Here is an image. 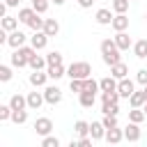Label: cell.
I'll list each match as a JSON object with an SVG mask.
<instances>
[{
    "label": "cell",
    "mask_w": 147,
    "mask_h": 147,
    "mask_svg": "<svg viewBox=\"0 0 147 147\" xmlns=\"http://www.w3.org/2000/svg\"><path fill=\"white\" fill-rule=\"evenodd\" d=\"M129 99H131V106H133V108H138V106H142V103L147 101L145 92H133V94H131Z\"/></svg>",
    "instance_id": "16"
},
{
    "label": "cell",
    "mask_w": 147,
    "mask_h": 147,
    "mask_svg": "<svg viewBox=\"0 0 147 147\" xmlns=\"http://www.w3.org/2000/svg\"><path fill=\"white\" fill-rule=\"evenodd\" d=\"M71 90L74 92H83L85 90V78H71Z\"/></svg>",
    "instance_id": "26"
},
{
    "label": "cell",
    "mask_w": 147,
    "mask_h": 147,
    "mask_svg": "<svg viewBox=\"0 0 147 147\" xmlns=\"http://www.w3.org/2000/svg\"><path fill=\"white\" fill-rule=\"evenodd\" d=\"M129 117H131V122H142L147 115H145V110H131Z\"/></svg>",
    "instance_id": "31"
},
{
    "label": "cell",
    "mask_w": 147,
    "mask_h": 147,
    "mask_svg": "<svg viewBox=\"0 0 147 147\" xmlns=\"http://www.w3.org/2000/svg\"><path fill=\"white\" fill-rule=\"evenodd\" d=\"M44 80H46V74H41L39 69H34V74H30V83L32 85H41Z\"/></svg>",
    "instance_id": "23"
},
{
    "label": "cell",
    "mask_w": 147,
    "mask_h": 147,
    "mask_svg": "<svg viewBox=\"0 0 147 147\" xmlns=\"http://www.w3.org/2000/svg\"><path fill=\"white\" fill-rule=\"evenodd\" d=\"M133 48H136V55H138V57H147V41H145V39L138 41Z\"/></svg>",
    "instance_id": "25"
},
{
    "label": "cell",
    "mask_w": 147,
    "mask_h": 147,
    "mask_svg": "<svg viewBox=\"0 0 147 147\" xmlns=\"http://www.w3.org/2000/svg\"><path fill=\"white\" fill-rule=\"evenodd\" d=\"M117 92H119V96H131L133 94V83L126 80V78H122V83L117 85Z\"/></svg>",
    "instance_id": "5"
},
{
    "label": "cell",
    "mask_w": 147,
    "mask_h": 147,
    "mask_svg": "<svg viewBox=\"0 0 147 147\" xmlns=\"http://www.w3.org/2000/svg\"><path fill=\"white\" fill-rule=\"evenodd\" d=\"M51 129H53V122H51L48 117H39V119L34 122V131H37V133H41V136H46Z\"/></svg>",
    "instance_id": "4"
},
{
    "label": "cell",
    "mask_w": 147,
    "mask_h": 147,
    "mask_svg": "<svg viewBox=\"0 0 147 147\" xmlns=\"http://www.w3.org/2000/svg\"><path fill=\"white\" fill-rule=\"evenodd\" d=\"M46 37H48L46 32H39V30H37V32L32 34V48H44V46H46Z\"/></svg>",
    "instance_id": "8"
},
{
    "label": "cell",
    "mask_w": 147,
    "mask_h": 147,
    "mask_svg": "<svg viewBox=\"0 0 147 147\" xmlns=\"http://www.w3.org/2000/svg\"><path fill=\"white\" fill-rule=\"evenodd\" d=\"M69 74H71V78H87L92 74V67L87 62H74L69 67Z\"/></svg>",
    "instance_id": "3"
},
{
    "label": "cell",
    "mask_w": 147,
    "mask_h": 147,
    "mask_svg": "<svg viewBox=\"0 0 147 147\" xmlns=\"http://www.w3.org/2000/svg\"><path fill=\"white\" fill-rule=\"evenodd\" d=\"M99 87H101L103 92H115V90H117V83H115L113 78H103V80L99 83Z\"/></svg>",
    "instance_id": "19"
},
{
    "label": "cell",
    "mask_w": 147,
    "mask_h": 147,
    "mask_svg": "<svg viewBox=\"0 0 147 147\" xmlns=\"http://www.w3.org/2000/svg\"><path fill=\"white\" fill-rule=\"evenodd\" d=\"M46 62H48V64H62V55H60L57 51H53V53H48Z\"/></svg>",
    "instance_id": "28"
},
{
    "label": "cell",
    "mask_w": 147,
    "mask_h": 147,
    "mask_svg": "<svg viewBox=\"0 0 147 147\" xmlns=\"http://www.w3.org/2000/svg\"><path fill=\"white\" fill-rule=\"evenodd\" d=\"M16 2H18V0H7V5H16Z\"/></svg>",
    "instance_id": "45"
},
{
    "label": "cell",
    "mask_w": 147,
    "mask_h": 147,
    "mask_svg": "<svg viewBox=\"0 0 147 147\" xmlns=\"http://www.w3.org/2000/svg\"><path fill=\"white\" fill-rule=\"evenodd\" d=\"M28 25H30V28H34V30H41V28H44V18H39V16L34 14V16H32V21H30Z\"/></svg>",
    "instance_id": "33"
},
{
    "label": "cell",
    "mask_w": 147,
    "mask_h": 147,
    "mask_svg": "<svg viewBox=\"0 0 147 147\" xmlns=\"http://www.w3.org/2000/svg\"><path fill=\"white\" fill-rule=\"evenodd\" d=\"M92 103H94V92H92V90H83V92H80V106L90 108Z\"/></svg>",
    "instance_id": "12"
},
{
    "label": "cell",
    "mask_w": 147,
    "mask_h": 147,
    "mask_svg": "<svg viewBox=\"0 0 147 147\" xmlns=\"http://www.w3.org/2000/svg\"><path fill=\"white\" fill-rule=\"evenodd\" d=\"M11 110H14L11 106H0V119H5V117H9V115H11Z\"/></svg>",
    "instance_id": "39"
},
{
    "label": "cell",
    "mask_w": 147,
    "mask_h": 147,
    "mask_svg": "<svg viewBox=\"0 0 147 147\" xmlns=\"http://www.w3.org/2000/svg\"><path fill=\"white\" fill-rule=\"evenodd\" d=\"M30 64H32L34 69H41V67H44V57H39V55H32V57H30Z\"/></svg>",
    "instance_id": "35"
},
{
    "label": "cell",
    "mask_w": 147,
    "mask_h": 147,
    "mask_svg": "<svg viewBox=\"0 0 147 147\" xmlns=\"http://www.w3.org/2000/svg\"><path fill=\"white\" fill-rule=\"evenodd\" d=\"M142 92H145V96H147V85H145V90H142Z\"/></svg>",
    "instance_id": "47"
},
{
    "label": "cell",
    "mask_w": 147,
    "mask_h": 147,
    "mask_svg": "<svg viewBox=\"0 0 147 147\" xmlns=\"http://www.w3.org/2000/svg\"><path fill=\"white\" fill-rule=\"evenodd\" d=\"M115 44H117L119 48H129V46H131V37L122 30V32H117V37H115Z\"/></svg>",
    "instance_id": "11"
},
{
    "label": "cell",
    "mask_w": 147,
    "mask_h": 147,
    "mask_svg": "<svg viewBox=\"0 0 147 147\" xmlns=\"http://www.w3.org/2000/svg\"><path fill=\"white\" fill-rule=\"evenodd\" d=\"M103 115H117V103L103 101Z\"/></svg>",
    "instance_id": "29"
},
{
    "label": "cell",
    "mask_w": 147,
    "mask_h": 147,
    "mask_svg": "<svg viewBox=\"0 0 147 147\" xmlns=\"http://www.w3.org/2000/svg\"><path fill=\"white\" fill-rule=\"evenodd\" d=\"M62 2H64V0H55V5H62Z\"/></svg>",
    "instance_id": "46"
},
{
    "label": "cell",
    "mask_w": 147,
    "mask_h": 147,
    "mask_svg": "<svg viewBox=\"0 0 147 147\" xmlns=\"http://www.w3.org/2000/svg\"><path fill=\"white\" fill-rule=\"evenodd\" d=\"M142 110H145V115H147V106H145V108H142Z\"/></svg>",
    "instance_id": "48"
},
{
    "label": "cell",
    "mask_w": 147,
    "mask_h": 147,
    "mask_svg": "<svg viewBox=\"0 0 147 147\" xmlns=\"http://www.w3.org/2000/svg\"><path fill=\"white\" fill-rule=\"evenodd\" d=\"M32 2H34V11H46V7H48L46 0H32Z\"/></svg>",
    "instance_id": "37"
},
{
    "label": "cell",
    "mask_w": 147,
    "mask_h": 147,
    "mask_svg": "<svg viewBox=\"0 0 147 147\" xmlns=\"http://www.w3.org/2000/svg\"><path fill=\"white\" fill-rule=\"evenodd\" d=\"M44 99H46V96H41L39 92H30V94H28V106H30V108H39Z\"/></svg>",
    "instance_id": "13"
},
{
    "label": "cell",
    "mask_w": 147,
    "mask_h": 147,
    "mask_svg": "<svg viewBox=\"0 0 147 147\" xmlns=\"http://www.w3.org/2000/svg\"><path fill=\"white\" fill-rule=\"evenodd\" d=\"M32 16H34V9H21V11H18V18L25 21V23H30Z\"/></svg>",
    "instance_id": "27"
},
{
    "label": "cell",
    "mask_w": 147,
    "mask_h": 147,
    "mask_svg": "<svg viewBox=\"0 0 147 147\" xmlns=\"http://www.w3.org/2000/svg\"><path fill=\"white\" fill-rule=\"evenodd\" d=\"M103 129H106V126H103V122H92V124H90V133H92V138H94V140H99V138L103 136Z\"/></svg>",
    "instance_id": "14"
},
{
    "label": "cell",
    "mask_w": 147,
    "mask_h": 147,
    "mask_svg": "<svg viewBox=\"0 0 147 147\" xmlns=\"http://www.w3.org/2000/svg\"><path fill=\"white\" fill-rule=\"evenodd\" d=\"M44 147H57L60 145V140L57 138H44V142H41Z\"/></svg>",
    "instance_id": "40"
},
{
    "label": "cell",
    "mask_w": 147,
    "mask_h": 147,
    "mask_svg": "<svg viewBox=\"0 0 147 147\" xmlns=\"http://www.w3.org/2000/svg\"><path fill=\"white\" fill-rule=\"evenodd\" d=\"M57 30H60V25H57V21H53V18H46L44 21V32L51 37V34H57Z\"/></svg>",
    "instance_id": "10"
},
{
    "label": "cell",
    "mask_w": 147,
    "mask_h": 147,
    "mask_svg": "<svg viewBox=\"0 0 147 147\" xmlns=\"http://www.w3.org/2000/svg\"><path fill=\"white\" fill-rule=\"evenodd\" d=\"M145 18H147V16H145Z\"/></svg>",
    "instance_id": "49"
},
{
    "label": "cell",
    "mask_w": 147,
    "mask_h": 147,
    "mask_svg": "<svg viewBox=\"0 0 147 147\" xmlns=\"http://www.w3.org/2000/svg\"><path fill=\"white\" fill-rule=\"evenodd\" d=\"M23 41H25V34H23L21 30H16V32H11V37H9V44H11V46H21Z\"/></svg>",
    "instance_id": "20"
},
{
    "label": "cell",
    "mask_w": 147,
    "mask_h": 147,
    "mask_svg": "<svg viewBox=\"0 0 147 147\" xmlns=\"http://www.w3.org/2000/svg\"><path fill=\"white\" fill-rule=\"evenodd\" d=\"M126 71H129V69H126V64H124V62L113 64V76H115V78H124V76H126Z\"/></svg>",
    "instance_id": "18"
},
{
    "label": "cell",
    "mask_w": 147,
    "mask_h": 147,
    "mask_svg": "<svg viewBox=\"0 0 147 147\" xmlns=\"http://www.w3.org/2000/svg\"><path fill=\"white\" fill-rule=\"evenodd\" d=\"M62 74H64V67L62 64H51V69H48V76L51 78H60Z\"/></svg>",
    "instance_id": "24"
},
{
    "label": "cell",
    "mask_w": 147,
    "mask_h": 147,
    "mask_svg": "<svg viewBox=\"0 0 147 147\" xmlns=\"http://www.w3.org/2000/svg\"><path fill=\"white\" fill-rule=\"evenodd\" d=\"M25 103H28V99H23L21 94H14V96H11V101H9V106H11L14 110H21V108H25Z\"/></svg>",
    "instance_id": "17"
},
{
    "label": "cell",
    "mask_w": 147,
    "mask_h": 147,
    "mask_svg": "<svg viewBox=\"0 0 147 147\" xmlns=\"http://www.w3.org/2000/svg\"><path fill=\"white\" fill-rule=\"evenodd\" d=\"M0 78H2V80H9V78H11L9 67H0Z\"/></svg>",
    "instance_id": "41"
},
{
    "label": "cell",
    "mask_w": 147,
    "mask_h": 147,
    "mask_svg": "<svg viewBox=\"0 0 147 147\" xmlns=\"http://www.w3.org/2000/svg\"><path fill=\"white\" fill-rule=\"evenodd\" d=\"M138 80H140L142 85H147V69H140V71H138Z\"/></svg>",
    "instance_id": "42"
},
{
    "label": "cell",
    "mask_w": 147,
    "mask_h": 147,
    "mask_svg": "<svg viewBox=\"0 0 147 147\" xmlns=\"http://www.w3.org/2000/svg\"><path fill=\"white\" fill-rule=\"evenodd\" d=\"M87 145H90V138H85V136L80 140H71V147H87Z\"/></svg>",
    "instance_id": "38"
},
{
    "label": "cell",
    "mask_w": 147,
    "mask_h": 147,
    "mask_svg": "<svg viewBox=\"0 0 147 147\" xmlns=\"http://www.w3.org/2000/svg\"><path fill=\"white\" fill-rule=\"evenodd\" d=\"M122 136H124V133H122L117 126H113V129H106V138H108L110 142H119V140H122Z\"/></svg>",
    "instance_id": "15"
},
{
    "label": "cell",
    "mask_w": 147,
    "mask_h": 147,
    "mask_svg": "<svg viewBox=\"0 0 147 147\" xmlns=\"http://www.w3.org/2000/svg\"><path fill=\"white\" fill-rule=\"evenodd\" d=\"M113 7H115V11L124 14V11H126V7H129V0H115V2H113Z\"/></svg>",
    "instance_id": "32"
},
{
    "label": "cell",
    "mask_w": 147,
    "mask_h": 147,
    "mask_svg": "<svg viewBox=\"0 0 147 147\" xmlns=\"http://www.w3.org/2000/svg\"><path fill=\"white\" fill-rule=\"evenodd\" d=\"M119 46L115 44V41H110V39H103L101 41V53H103V62L106 64H117L119 62V51H117Z\"/></svg>",
    "instance_id": "1"
},
{
    "label": "cell",
    "mask_w": 147,
    "mask_h": 147,
    "mask_svg": "<svg viewBox=\"0 0 147 147\" xmlns=\"http://www.w3.org/2000/svg\"><path fill=\"white\" fill-rule=\"evenodd\" d=\"M25 117H28V115H25V110H23V108H21V110H11V119H14V122H18V124H21V122H25Z\"/></svg>",
    "instance_id": "30"
},
{
    "label": "cell",
    "mask_w": 147,
    "mask_h": 147,
    "mask_svg": "<svg viewBox=\"0 0 147 147\" xmlns=\"http://www.w3.org/2000/svg\"><path fill=\"white\" fill-rule=\"evenodd\" d=\"M2 28H5V30H14V28H16V21H14L11 16H5V18H2Z\"/></svg>",
    "instance_id": "34"
},
{
    "label": "cell",
    "mask_w": 147,
    "mask_h": 147,
    "mask_svg": "<svg viewBox=\"0 0 147 147\" xmlns=\"http://www.w3.org/2000/svg\"><path fill=\"white\" fill-rule=\"evenodd\" d=\"M103 126H106V129H113V126H117V119H115V115H106V119H103Z\"/></svg>",
    "instance_id": "36"
},
{
    "label": "cell",
    "mask_w": 147,
    "mask_h": 147,
    "mask_svg": "<svg viewBox=\"0 0 147 147\" xmlns=\"http://www.w3.org/2000/svg\"><path fill=\"white\" fill-rule=\"evenodd\" d=\"M32 55H34L32 48H21V46H18V51H14V55H11V62H14L16 67H23V64L30 62Z\"/></svg>",
    "instance_id": "2"
},
{
    "label": "cell",
    "mask_w": 147,
    "mask_h": 147,
    "mask_svg": "<svg viewBox=\"0 0 147 147\" xmlns=\"http://www.w3.org/2000/svg\"><path fill=\"white\" fill-rule=\"evenodd\" d=\"M96 21H99V23H113V16H110L108 9H99V11H96Z\"/></svg>",
    "instance_id": "22"
},
{
    "label": "cell",
    "mask_w": 147,
    "mask_h": 147,
    "mask_svg": "<svg viewBox=\"0 0 147 147\" xmlns=\"http://www.w3.org/2000/svg\"><path fill=\"white\" fill-rule=\"evenodd\" d=\"M44 96H46V101H48V103H57V101L62 99V92H60V87H48Z\"/></svg>",
    "instance_id": "6"
},
{
    "label": "cell",
    "mask_w": 147,
    "mask_h": 147,
    "mask_svg": "<svg viewBox=\"0 0 147 147\" xmlns=\"http://www.w3.org/2000/svg\"><path fill=\"white\" fill-rule=\"evenodd\" d=\"M124 136H126L129 140H138V138H140V129H138V122H131V124L124 129Z\"/></svg>",
    "instance_id": "7"
},
{
    "label": "cell",
    "mask_w": 147,
    "mask_h": 147,
    "mask_svg": "<svg viewBox=\"0 0 147 147\" xmlns=\"http://www.w3.org/2000/svg\"><path fill=\"white\" fill-rule=\"evenodd\" d=\"M74 129H76V133H78V136H80V138H83V136H87V133H90V124H87V122H83V119H78V122H76V126H74Z\"/></svg>",
    "instance_id": "21"
},
{
    "label": "cell",
    "mask_w": 147,
    "mask_h": 147,
    "mask_svg": "<svg viewBox=\"0 0 147 147\" xmlns=\"http://www.w3.org/2000/svg\"><path fill=\"white\" fill-rule=\"evenodd\" d=\"M85 90H92V92H96V83H94V80H90V78H85Z\"/></svg>",
    "instance_id": "43"
},
{
    "label": "cell",
    "mask_w": 147,
    "mask_h": 147,
    "mask_svg": "<svg viewBox=\"0 0 147 147\" xmlns=\"http://www.w3.org/2000/svg\"><path fill=\"white\" fill-rule=\"evenodd\" d=\"M78 2H80V7H90L94 0H78Z\"/></svg>",
    "instance_id": "44"
},
{
    "label": "cell",
    "mask_w": 147,
    "mask_h": 147,
    "mask_svg": "<svg viewBox=\"0 0 147 147\" xmlns=\"http://www.w3.org/2000/svg\"><path fill=\"white\" fill-rule=\"evenodd\" d=\"M110 25H113V28H115L117 32H122V30H124V28L129 25V18H126L124 14H119V16H115V18H113V23H110Z\"/></svg>",
    "instance_id": "9"
}]
</instances>
